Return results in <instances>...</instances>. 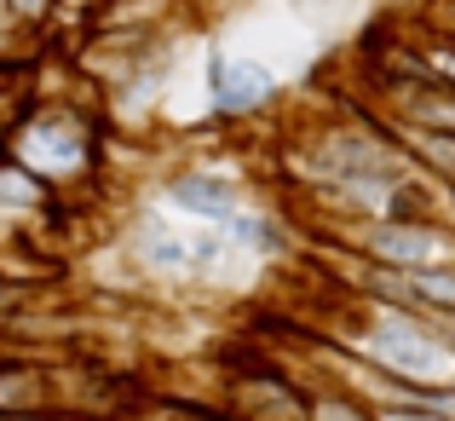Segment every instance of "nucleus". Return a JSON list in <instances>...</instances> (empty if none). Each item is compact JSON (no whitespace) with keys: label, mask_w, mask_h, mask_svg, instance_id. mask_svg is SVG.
<instances>
[{"label":"nucleus","mask_w":455,"mask_h":421,"mask_svg":"<svg viewBox=\"0 0 455 421\" xmlns=\"http://www.w3.org/2000/svg\"><path fill=\"white\" fill-rule=\"evenodd\" d=\"M6 156L29 167L41 185H69L99 167V122L76 104H29L6 127Z\"/></svg>","instance_id":"obj_1"},{"label":"nucleus","mask_w":455,"mask_h":421,"mask_svg":"<svg viewBox=\"0 0 455 421\" xmlns=\"http://www.w3.org/2000/svg\"><path fill=\"white\" fill-rule=\"evenodd\" d=\"M346 248L392 271H421V266H455V225L438 214H403V220H369L346 225Z\"/></svg>","instance_id":"obj_2"},{"label":"nucleus","mask_w":455,"mask_h":421,"mask_svg":"<svg viewBox=\"0 0 455 421\" xmlns=\"http://www.w3.org/2000/svg\"><path fill=\"white\" fill-rule=\"evenodd\" d=\"M208 87H213V110H220L225 122H248V116H259L277 99V76H271L266 64H254V58H220L213 53Z\"/></svg>","instance_id":"obj_3"},{"label":"nucleus","mask_w":455,"mask_h":421,"mask_svg":"<svg viewBox=\"0 0 455 421\" xmlns=\"http://www.w3.org/2000/svg\"><path fill=\"white\" fill-rule=\"evenodd\" d=\"M167 208L190 214V220H208V225H225L243 208V197H236V185L225 174H213V167H185V174L167 179Z\"/></svg>","instance_id":"obj_4"},{"label":"nucleus","mask_w":455,"mask_h":421,"mask_svg":"<svg viewBox=\"0 0 455 421\" xmlns=\"http://www.w3.org/2000/svg\"><path fill=\"white\" fill-rule=\"evenodd\" d=\"M306 421H375V404L340 381V387L311 393V399H306Z\"/></svg>","instance_id":"obj_5"},{"label":"nucleus","mask_w":455,"mask_h":421,"mask_svg":"<svg viewBox=\"0 0 455 421\" xmlns=\"http://www.w3.org/2000/svg\"><path fill=\"white\" fill-rule=\"evenodd\" d=\"M415 53H421V64H427V76H438L444 87L455 93V41L450 35H438L433 23L421 29V41H415Z\"/></svg>","instance_id":"obj_6"},{"label":"nucleus","mask_w":455,"mask_h":421,"mask_svg":"<svg viewBox=\"0 0 455 421\" xmlns=\"http://www.w3.org/2000/svg\"><path fill=\"white\" fill-rule=\"evenodd\" d=\"M6 12H12V23H18V35H29V29H46V23H52L58 0H6Z\"/></svg>","instance_id":"obj_7"},{"label":"nucleus","mask_w":455,"mask_h":421,"mask_svg":"<svg viewBox=\"0 0 455 421\" xmlns=\"http://www.w3.org/2000/svg\"><path fill=\"white\" fill-rule=\"evenodd\" d=\"M375 421H450V416L421 410V404H375Z\"/></svg>","instance_id":"obj_8"},{"label":"nucleus","mask_w":455,"mask_h":421,"mask_svg":"<svg viewBox=\"0 0 455 421\" xmlns=\"http://www.w3.org/2000/svg\"><path fill=\"white\" fill-rule=\"evenodd\" d=\"M18 46V23H12V12H6V0H0V58Z\"/></svg>","instance_id":"obj_9"},{"label":"nucleus","mask_w":455,"mask_h":421,"mask_svg":"<svg viewBox=\"0 0 455 421\" xmlns=\"http://www.w3.org/2000/svg\"><path fill=\"white\" fill-rule=\"evenodd\" d=\"M433 29H438V35H450V41H455V0H444V6L433 12Z\"/></svg>","instance_id":"obj_10"},{"label":"nucleus","mask_w":455,"mask_h":421,"mask_svg":"<svg viewBox=\"0 0 455 421\" xmlns=\"http://www.w3.org/2000/svg\"><path fill=\"white\" fill-rule=\"evenodd\" d=\"M438 329H444L450 341H455V312H444V318H438Z\"/></svg>","instance_id":"obj_11"}]
</instances>
